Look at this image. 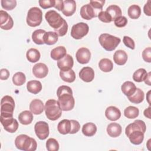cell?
<instances>
[{
  "instance_id": "cell-45",
  "label": "cell",
  "mask_w": 151,
  "mask_h": 151,
  "mask_svg": "<svg viewBox=\"0 0 151 151\" xmlns=\"http://www.w3.org/2000/svg\"><path fill=\"white\" fill-rule=\"evenodd\" d=\"M115 25L117 27L122 28L125 27L127 24V19L124 16H120L114 20Z\"/></svg>"
},
{
  "instance_id": "cell-37",
  "label": "cell",
  "mask_w": 151,
  "mask_h": 151,
  "mask_svg": "<svg viewBox=\"0 0 151 151\" xmlns=\"http://www.w3.org/2000/svg\"><path fill=\"white\" fill-rule=\"evenodd\" d=\"M129 17L133 19H137L141 14V8L137 5H132L130 6L127 10Z\"/></svg>"
},
{
  "instance_id": "cell-12",
  "label": "cell",
  "mask_w": 151,
  "mask_h": 151,
  "mask_svg": "<svg viewBox=\"0 0 151 151\" xmlns=\"http://www.w3.org/2000/svg\"><path fill=\"white\" fill-rule=\"evenodd\" d=\"M77 61L81 64H87L91 58V52L86 47H81L79 48L76 54Z\"/></svg>"
},
{
  "instance_id": "cell-11",
  "label": "cell",
  "mask_w": 151,
  "mask_h": 151,
  "mask_svg": "<svg viewBox=\"0 0 151 151\" xmlns=\"http://www.w3.org/2000/svg\"><path fill=\"white\" fill-rule=\"evenodd\" d=\"M14 25L12 17L5 11H0V27L2 29H11Z\"/></svg>"
},
{
  "instance_id": "cell-41",
  "label": "cell",
  "mask_w": 151,
  "mask_h": 151,
  "mask_svg": "<svg viewBox=\"0 0 151 151\" xmlns=\"http://www.w3.org/2000/svg\"><path fill=\"white\" fill-rule=\"evenodd\" d=\"M46 148L48 151H57L59 150V143L54 138H49L46 142Z\"/></svg>"
},
{
  "instance_id": "cell-38",
  "label": "cell",
  "mask_w": 151,
  "mask_h": 151,
  "mask_svg": "<svg viewBox=\"0 0 151 151\" xmlns=\"http://www.w3.org/2000/svg\"><path fill=\"white\" fill-rule=\"evenodd\" d=\"M139 114V109L134 106H128L124 110V115L128 119L136 118Z\"/></svg>"
},
{
  "instance_id": "cell-46",
  "label": "cell",
  "mask_w": 151,
  "mask_h": 151,
  "mask_svg": "<svg viewBox=\"0 0 151 151\" xmlns=\"http://www.w3.org/2000/svg\"><path fill=\"white\" fill-rule=\"evenodd\" d=\"M55 2V0H40L38 1L40 6L43 9L54 7Z\"/></svg>"
},
{
  "instance_id": "cell-18",
  "label": "cell",
  "mask_w": 151,
  "mask_h": 151,
  "mask_svg": "<svg viewBox=\"0 0 151 151\" xmlns=\"http://www.w3.org/2000/svg\"><path fill=\"white\" fill-rule=\"evenodd\" d=\"M63 14L66 17L71 16L74 14L76 10V2L74 0H65L63 1Z\"/></svg>"
},
{
  "instance_id": "cell-52",
  "label": "cell",
  "mask_w": 151,
  "mask_h": 151,
  "mask_svg": "<svg viewBox=\"0 0 151 151\" xmlns=\"http://www.w3.org/2000/svg\"><path fill=\"white\" fill-rule=\"evenodd\" d=\"M150 0L147 1L143 8L144 13L147 16H151V8H150Z\"/></svg>"
},
{
  "instance_id": "cell-24",
  "label": "cell",
  "mask_w": 151,
  "mask_h": 151,
  "mask_svg": "<svg viewBox=\"0 0 151 151\" xmlns=\"http://www.w3.org/2000/svg\"><path fill=\"white\" fill-rule=\"evenodd\" d=\"M67 55L66 48L63 46H58L53 48L51 51V57L54 60L58 61Z\"/></svg>"
},
{
  "instance_id": "cell-55",
  "label": "cell",
  "mask_w": 151,
  "mask_h": 151,
  "mask_svg": "<svg viewBox=\"0 0 151 151\" xmlns=\"http://www.w3.org/2000/svg\"><path fill=\"white\" fill-rule=\"evenodd\" d=\"M150 109H151V107H150V106L146 109L145 110H144V112H143V114H144V116L145 117H146L148 119H151V116H150Z\"/></svg>"
},
{
  "instance_id": "cell-21",
  "label": "cell",
  "mask_w": 151,
  "mask_h": 151,
  "mask_svg": "<svg viewBox=\"0 0 151 151\" xmlns=\"http://www.w3.org/2000/svg\"><path fill=\"white\" fill-rule=\"evenodd\" d=\"M29 110L34 114H40L44 110L43 102L40 99H34L29 104Z\"/></svg>"
},
{
  "instance_id": "cell-51",
  "label": "cell",
  "mask_w": 151,
  "mask_h": 151,
  "mask_svg": "<svg viewBox=\"0 0 151 151\" xmlns=\"http://www.w3.org/2000/svg\"><path fill=\"white\" fill-rule=\"evenodd\" d=\"M1 76L0 78L2 80H6L8 78L9 76V71L6 68H2L0 71Z\"/></svg>"
},
{
  "instance_id": "cell-47",
  "label": "cell",
  "mask_w": 151,
  "mask_h": 151,
  "mask_svg": "<svg viewBox=\"0 0 151 151\" xmlns=\"http://www.w3.org/2000/svg\"><path fill=\"white\" fill-rule=\"evenodd\" d=\"M67 31H68V24L65 20L64 21L63 25L59 29L54 31V32H55L59 37H63L65 35L67 34Z\"/></svg>"
},
{
  "instance_id": "cell-54",
  "label": "cell",
  "mask_w": 151,
  "mask_h": 151,
  "mask_svg": "<svg viewBox=\"0 0 151 151\" xmlns=\"http://www.w3.org/2000/svg\"><path fill=\"white\" fill-rule=\"evenodd\" d=\"M151 73L149 72L147 74V75L146 76L145 79H144V81L145 83L147 84L148 86H151V83H150V77H151Z\"/></svg>"
},
{
  "instance_id": "cell-22",
  "label": "cell",
  "mask_w": 151,
  "mask_h": 151,
  "mask_svg": "<svg viewBox=\"0 0 151 151\" xmlns=\"http://www.w3.org/2000/svg\"><path fill=\"white\" fill-rule=\"evenodd\" d=\"M122 132V126L117 123H111L107 126V132L110 137H117L121 134Z\"/></svg>"
},
{
  "instance_id": "cell-9",
  "label": "cell",
  "mask_w": 151,
  "mask_h": 151,
  "mask_svg": "<svg viewBox=\"0 0 151 151\" xmlns=\"http://www.w3.org/2000/svg\"><path fill=\"white\" fill-rule=\"evenodd\" d=\"M34 131L37 136L40 140H45L47 138L50 133L48 124L44 121H39L34 126Z\"/></svg>"
},
{
  "instance_id": "cell-4",
  "label": "cell",
  "mask_w": 151,
  "mask_h": 151,
  "mask_svg": "<svg viewBox=\"0 0 151 151\" xmlns=\"http://www.w3.org/2000/svg\"><path fill=\"white\" fill-rule=\"evenodd\" d=\"M99 41L104 50L107 51H111L116 48L120 44L121 40L119 37L104 33L99 36Z\"/></svg>"
},
{
  "instance_id": "cell-28",
  "label": "cell",
  "mask_w": 151,
  "mask_h": 151,
  "mask_svg": "<svg viewBox=\"0 0 151 151\" xmlns=\"http://www.w3.org/2000/svg\"><path fill=\"white\" fill-rule=\"evenodd\" d=\"M27 88L29 92L34 94H37L41 91L42 84L38 80H31L27 83Z\"/></svg>"
},
{
  "instance_id": "cell-16",
  "label": "cell",
  "mask_w": 151,
  "mask_h": 151,
  "mask_svg": "<svg viewBox=\"0 0 151 151\" xmlns=\"http://www.w3.org/2000/svg\"><path fill=\"white\" fill-rule=\"evenodd\" d=\"M74 60L70 54H67L63 58L57 61V66L60 70H68L73 67Z\"/></svg>"
},
{
  "instance_id": "cell-13",
  "label": "cell",
  "mask_w": 151,
  "mask_h": 151,
  "mask_svg": "<svg viewBox=\"0 0 151 151\" xmlns=\"http://www.w3.org/2000/svg\"><path fill=\"white\" fill-rule=\"evenodd\" d=\"M80 13L81 17L86 20H90L98 15L97 11H95L89 4L81 6Z\"/></svg>"
},
{
  "instance_id": "cell-17",
  "label": "cell",
  "mask_w": 151,
  "mask_h": 151,
  "mask_svg": "<svg viewBox=\"0 0 151 151\" xmlns=\"http://www.w3.org/2000/svg\"><path fill=\"white\" fill-rule=\"evenodd\" d=\"M79 77L84 82H91L94 78V71L91 67H84L80 71Z\"/></svg>"
},
{
  "instance_id": "cell-44",
  "label": "cell",
  "mask_w": 151,
  "mask_h": 151,
  "mask_svg": "<svg viewBox=\"0 0 151 151\" xmlns=\"http://www.w3.org/2000/svg\"><path fill=\"white\" fill-rule=\"evenodd\" d=\"M99 19L103 22H105V23H109L110 22L112 21V19H111V16L109 15V14L106 12V11H101L100 12L99 14H98V15H97Z\"/></svg>"
},
{
  "instance_id": "cell-31",
  "label": "cell",
  "mask_w": 151,
  "mask_h": 151,
  "mask_svg": "<svg viewBox=\"0 0 151 151\" xmlns=\"http://www.w3.org/2000/svg\"><path fill=\"white\" fill-rule=\"evenodd\" d=\"M145 94L144 92L139 88H136V91L133 94L128 97L129 100L134 104H139L144 100Z\"/></svg>"
},
{
  "instance_id": "cell-56",
  "label": "cell",
  "mask_w": 151,
  "mask_h": 151,
  "mask_svg": "<svg viewBox=\"0 0 151 151\" xmlns=\"http://www.w3.org/2000/svg\"><path fill=\"white\" fill-rule=\"evenodd\" d=\"M150 91H149L148 92H147V97H146V99H147V102L149 103V105L150 106Z\"/></svg>"
},
{
  "instance_id": "cell-32",
  "label": "cell",
  "mask_w": 151,
  "mask_h": 151,
  "mask_svg": "<svg viewBox=\"0 0 151 151\" xmlns=\"http://www.w3.org/2000/svg\"><path fill=\"white\" fill-rule=\"evenodd\" d=\"M46 31L44 29H38L33 32L32 34V40L33 42L38 45H42L44 44V36Z\"/></svg>"
},
{
  "instance_id": "cell-7",
  "label": "cell",
  "mask_w": 151,
  "mask_h": 151,
  "mask_svg": "<svg viewBox=\"0 0 151 151\" xmlns=\"http://www.w3.org/2000/svg\"><path fill=\"white\" fill-rule=\"evenodd\" d=\"M45 18L50 26L54 31L59 29L63 24L65 19L54 10H50L45 14Z\"/></svg>"
},
{
  "instance_id": "cell-14",
  "label": "cell",
  "mask_w": 151,
  "mask_h": 151,
  "mask_svg": "<svg viewBox=\"0 0 151 151\" xmlns=\"http://www.w3.org/2000/svg\"><path fill=\"white\" fill-rule=\"evenodd\" d=\"M32 73L35 77L43 78L45 77L48 73V67L44 63H37L34 65L32 68Z\"/></svg>"
},
{
  "instance_id": "cell-26",
  "label": "cell",
  "mask_w": 151,
  "mask_h": 151,
  "mask_svg": "<svg viewBox=\"0 0 151 151\" xmlns=\"http://www.w3.org/2000/svg\"><path fill=\"white\" fill-rule=\"evenodd\" d=\"M71 129V123L70 120L64 119L60 121L57 125L58 132L62 134L70 133Z\"/></svg>"
},
{
  "instance_id": "cell-23",
  "label": "cell",
  "mask_w": 151,
  "mask_h": 151,
  "mask_svg": "<svg viewBox=\"0 0 151 151\" xmlns=\"http://www.w3.org/2000/svg\"><path fill=\"white\" fill-rule=\"evenodd\" d=\"M128 56L126 52L122 50L116 51L113 55V60L114 63L119 65H123L127 61Z\"/></svg>"
},
{
  "instance_id": "cell-36",
  "label": "cell",
  "mask_w": 151,
  "mask_h": 151,
  "mask_svg": "<svg viewBox=\"0 0 151 151\" xmlns=\"http://www.w3.org/2000/svg\"><path fill=\"white\" fill-rule=\"evenodd\" d=\"M26 57L28 61L31 63H36L40 60L41 54L38 50L35 48H30L27 51Z\"/></svg>"
},
{
  "instance_id": "cell-53",
  "label": "cell",
  "mask_w": 151,
  "mask_h": 151,
  "mask_svg": "<svg viewBox=\"0 0 151 151\" xmlns=\"http://www.w3.org/2000/svg\"><path fill=\"white\" fill-rule=\"evenodd\" d=\"M63 1L62 0H55L54 8L58 11H62L63 9Z\"/></svg>"
},
{
  "instance_id": "cell-3",
  "label": "cell",
  "mask_w": 151,
  "mask_h": 151,
  "mask_svg": "<svg viewBox=\"0 0 151 151\" xmlns=\"http://www.w3.org/2000/svg\"><path fill=\"white\" fill-rule=\"evenodd\" d=\"M44 110L47 117L52 121L58 119L62 114V110L58 101L54 99H49L46 101Z\"/></svg>"
},
{
  "instance_id": "cell-50",
  "label": "cell",
  "mask_w": 151,
  "mask_h": 151,
  "mask_svg": "<svg viewBox=\"0 0 151 151\" xmlns=\"http://www.w3.org/2000/svg\"><path fill=\"white\" fill-rule=\"evenodd\" d=\"M71 129L70 134H75L77 133L80 129V124L79 122L75 120H71Z\"/></svg>"
},
{
  "instance_id": "cell-8",
  "label": "cell",
  "mask_w": 151,
  "mask_h": 151,
  "mask_svg": "<svg viewBox=\"0 0 151 151\" xmlns=\"http://www.w3.org/2000/svg\"><path fill=\"white\" fill-rule=\"evenodd\" d=\"M89 31L88 25L84 22H81L74 24L71 30V36L76 39L80 40L86 36Z\"/></svg>"
},
{
  "instance_id": "cell-42",
  "label": "cell",
  "mask_w": 151,
  "mask_h": 151,
  "mask_svg": "<svg viewBox=\"0 0 151 151\" xmlns=\"http://www.w3.org/2000/svg\"><path fill=\"white\" fill-rule=\"evenodd\" d=\"M2 7L6 10H12L17 6V1L15 0H1Z\"/></svg>"
},
{
  "instance_id": "cell-19",
  "label": "cell",
  "mask_w": 151,
  "mask_h": 151,
  "mask_svg": "<svg viewBox=\"0 0 151 151\" xmlns=\"http://www.w3.org/2000/svg\"><path fill=\"white\" fill-rule=\"evenodd\" d=\"M105 116L107 119L111 121H116L121 116L120 110L115 106H109L105 111Z\"/></svg>"
},
{
  "instance_id": "cell-20",
  "label": "cell",
  "mask_w": 151,
  "mask_h": 151,
  "mask_svg": "<svg viewBox=\"0 0 151 151\" xmlns=\"http://www.w3.org/2000/svg\"><path fill=\"white\" fill-rule=\"evenodd\" d=\"M130 142L135 145H140L142 143L144 139V133H143L141 130H133L127 136Z\"/></svg>"
},
{
  "instance_id": "cell-10",
  "label": "cell",
  "mask_w": 151,
  "mask_h": 151,
  "mask_svg": "<svg viewBox=\"0 0 151 151\" xmlns=\"http://www.w3.org/2000/svg\"><path fill=\"white\" fill-rule=\"evenodd\" d=\"M0 121L4 129L9 133H14L18 128V122L13 117H0Z\"/></svg>"
},
{
  "instance_id": "cell-33",
  "label": "cell",
  "mask_w": 151,
  "mask_h": 151,
  "mask_svg": "<svg viewBox=\"0 0 151 151\" xmlns=\"http://www.w3.org/2000/svg\"><path fill=\"white\" fill-rule=\"evenodd\" d=\"M58 40V34L54 31L46 32L44 36V44L47 45H53L55 44Z\"/></svg>"
},
{
  "instance_id": "cell-25",
  "label": "cell",
  "mask_w": 151,
  "mask_h": 151,
  "mask_svg": "<svg viewBox=\"0 0 151 151\" xmlns=\"http://www.w3.org/2000/svg\"><path fill=\"white\" fill-rule=\"evenodd\" d=\"M136 88L137 87H136L135 84L133 82L130 81H125L121 86L122 91L127 97L134 93Z\"/></svg>"
},
{
  "instance_id": "cell-35",
  "label": "cell",
  "mask_w": 151,
  "mask_h": 151,
  "mask_svg": "<svg viewBox=\"0 0 151 151\" xmlns=\"http://www.w3.org/2000/svg\"><path fill=\"white\" fill-rule=\"evenodd\" d=\"M100 69L105 73L111 71L113 68V64L109 58H102L99 63Z\"/></svg>"
},
{
  "instance_id": "cell-29",
  "label": "cell",
  "mask_w": 151,
  "mask_h": 151,
  "mask_svg": "<svg viewBox=\"0 0 151 151\" xmlns=\"http://www.w3.org/2000/svg\"><path fill=\"white\" fill-rule=\"evenodd\" d=\"M81 131L83 134L86 136L91 137L96 134L97 132V126L94 123L88 122L83 126Z\"/></svg>"
},
{
  "instance_id": "cell-40",
  "label": "cell",
  "mask_w": 151,
  "mask_h": 151,
  "mask_svg": "<svg viewBox=\"0 0 151 151\" xmlns=\"http://www.w3.org/2000/svg\"><path fill=\"white\" fill-rule=\"evenodd\" d=\"M147 73L145 68H139L133 74V80L136 82H142L144 80Z\"/></svg>"
},
{
  "instance_id": "cell-43",
  "label": "cell",
  "mask_w": 151,
  "mask_h": 151,
  "mask_svg": "<svg viewBox=\"0 0 151 151\" xmlns=\"http://www.w3.org/2000/svg\"><path fill=\"white\" fill-rule=\"evenodd\" d=\"M105 3L104 0H101V1H90V5L94 8L95 11H97V12L99 14L100 12L102 11L103 6Z\"/></svg>"
},
{
  "instance_id": "cell-57",
  "label": "cell",
  "mask_w": 151,
  "mask_h": 151,
  "mask_svg": "<svg viewBox=\"0 0 151 151\" xmlns=\"http://www.w3.org/2000/svg\"><path fill=\"white\" fill-rule=\"evenodd\" d=\"M150 141H151V139H149V140L147 141V149H149V146H150Z\"/></svg>"
},
{
  "instance_id": "cell-15",
  "label": "cell",
  "mask_w": 151,
  "mask_h": 151,
  "mask_svg": "<svg viewBox=\"0 0 151 151\" xmlns=\"http://www.w3.org/2000/svg\"><path fill=\"white\" fill-rule=\"evenodd\" d=\"M141 130L143 133H145L146 130V126L145 123L141 120H136L132 123L129 124L125 129L126 135L127 136L133 130Z\"/></svg>"
},
{
  "instance_id": "cell-2",
  "label": "cell",
  "mask_w": 151,
  "mask_h": 151,
  "mask_svg": "<svg viewBox=\"0 0 151 151\" xmlns=\"http://www.w3.org/2000/svg\"><path fill=\"white\" fill-rule=\"evenodd\" d=\"M15 145L17 149L24 151H35L37 147V142L34 138L23 134L15 138Z\"/></svg>"
},
{
  "instance_id": "cell-5",
  "label": "cell",
  "mask_w": 151,
  "mask_h": 151,
  "mask_svg": "<svg viewBox=\"0 0 151 151\" xmlns=\"http://www.w3.org/2000/svg\"><path fill=\"white\" fill-rule=\"evenodd\" d=\"M15 109V101L9 96H4L1 101V116L0 117H13Z\"/></svg>"
},
{
  "instance_id": "cell-27",
  "label": "cell",
  "mask_w": 151,
  "mask_h": 151,
  "mask_svg": "<svg viewBox=\"0 0 151 151\" xmlns=\"http://www.w3.org/2000/svg\"><path fill=\"white\" fill-rule=\"evenodd\" d=\"M33 113L31 111L24 110L21 112L18 116L19 122L24 125H28L32 123L33 120Z\"/></svg>"
},
{
  "instance_id": "cell-48",
  "label": "cell",
  "mask_w": 151,
  "mask_h": 151,
  "mask_svg": "<svg viewBox=\"0 0 151 151\" xmlns=\"http://www.w3.org/2000/svg\"><path fill=\"white\" fill-rule=\"evenodd\" d=\"M123 41L124 45L132 50L135 48V44L134 40L128 36H124L123 38Z\"/></svg>"
},
{
  "instance_id": "cell-30",
  "label": "cell",
  "mask_w": 151,
  "mask_h": 151,
  "mask_svg": "<svg viewBox=\"0 0 151 151\" xmlns=\"http://www.w3.org/2000/svg\"><path fill=\"white\" fill-rule=\"evenodd\" d=\"M60 76L62 80L67 83H73L76 80V74L72 69L68 70H61Z\"/></svg>"
},
{
  "instance_id": "cell-6",
  "label": "cell",
  "mask_w": 151,
  "mask_h": 151,
  "mask_svg": "<svg viewBox=\"0 0 151 151\" xmlns=\"http://www.w3.org/2000/svg\"><path fill=\"white\" fill-rule=\"evenodd\" d=\"M42 20V12L38 7L31 8L27 14L26 21L27 24L31 27L40 25Z\"/></svg>"
},
{
  "instance_id": "cell-1",
  "label": "cell",
  "mask_w": 151,
  "mask_h": 151,
  "mask_svg": "<svg viewBox=\"0 0 151 151\" xmlns=\"http://www.w3.org/2000/svg\"><path fill=\"white\" fill-rule=\"evenodd\" d=\"M58 103L63 111L71 110L75 105L71 88L67 86H61L57 90Z\"/></svg>"
},
{
  "instance_id": "cell-39",
  "label": "cell",
  "mask_w": 151,
  "mask_h": 151,
  "mask_svg": "<svg viewBox=\"0 0 151 151\" xmlns=\"http://www.w3.org/2000/svg\"><path fill=\"white\" fill-rule=\"evenodd\" d=\"M26 81L25 75L22 72H17L12 77V82L14 85L20 86L23 85Z\"/></svg>"
},
{
  "instance_id": "cell-34",
  "label": "cell",
  "mask_w": 151,
  "mask_h": 151,
  "mask_svg": "<svg viewBox=\"0 0 151 151\" xmlns=\"http://www.w3.org/2000/svg\"><path fill=\"white\" fill-rule=\"evenodd\" d=\"M106 12H107L109 15L111 17L112 21H114L116 18L122 16V12L121 10V8L116 5H111L109 6L106 10Z\"/></svg>"
},
{
  "instance_id": "cell-49",
  "label": "cell",
  "mask_w": 151,
  "mask_h": 151,
  "mask_svg": "<svg viewBox=\"0 0 151 151\" xmlns=\"http://www.w3.org/2000/svg\"><path fill=\"white\" fill-rule=\"evenodd\" d=\"M142 58L143 60L147 63L151 62V48L147 47L142 52Z\"/></svg>"
}]
</instances>
